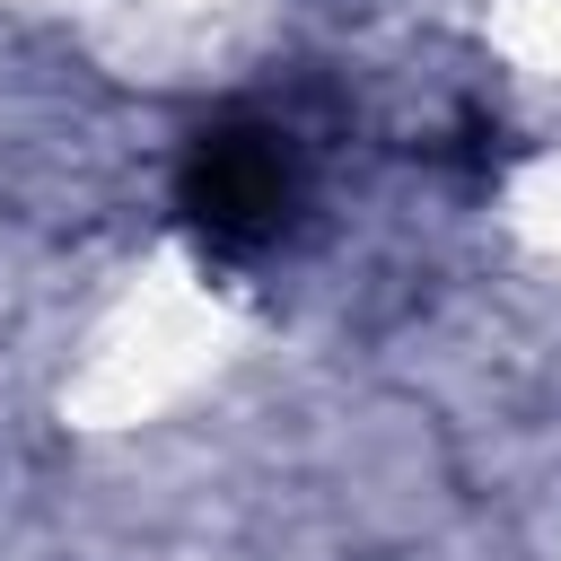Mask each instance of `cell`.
<instances>
[{"label": "cell", "instance_id": "1", "mask_svg": "<svg viewBox=\"0 0 561 561\" xmlns=\"http://www.w3.org/2000/svg\"><path fill=\"white\" fill-rule=\"evenodd\" d=\"M175 210L193 219V237L210 254L280 245V228L298 219V149H289V131L263 123V114H228V123L193 131L184 175H175Z\"/></svg>", "mask_w": 561, "mask_h": 561}]
</instances>
